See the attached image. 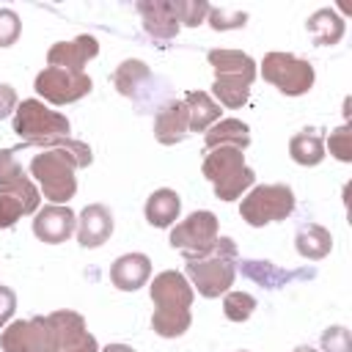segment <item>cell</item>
I'll return each instance as SVG.
<instances>
[{"mask_svg":"<svg viewBox=\"0 0 352 352\" xmlns=\"http://www.w3.org/2000/svg\"><path fill=\"white\" fill-rule=\"evenodd\" d=\"M99 55V41L88 33L77 36L74 41H58L50 47L47 52V63L55 69H66V72H82V66Z\"/></svg>","mask_w":352,"mask_h":352,"instance_id":"obj_13","label":"cell"},{"mask_svg":"<svg viewBox=\"0 0 352 352\" xmlns=\"http://www.w3.org/2000/svg\"><path fill=\"white\" fill-rule=\"evenodd\" d=\"M138 11L143 16V28L148 36L154 38H173L179 33V11H176V3L170 0H140L138 3Z\"/></svg>","mask_w":352,"mask_h":352,"instance_id":"obj_14","label":"cell"},{"mask_svg":"<svg viewBox=\"0 0 352 352\" xmlns=\"http://www.w3.org/2000/svg\"><path fill=\"white\" fill-rule=\"evenodd\" d=\"M3 352H55V333L47 316L16 319L0 336Z\"/></svg>","mask_w":352,"mask_h":352,"instance_id":"obj_9","label":"cell"},{"mask_svg":"<svg viewBox=\"0 0 352 352\" xmlns=\"http://www.w3.org/2000/svg\"><path fill=\"white\" fill-rule=\"evenodd\" d=\"M25 212L22 201L16 195H8V192H0V228H11Z\"/></svg>","mask_w":352,"mask_h":352,"instance_id":"obj_33","label":"cell"},{"mask_svg":"<svg viewBox=\"0 0 352 352\" xmlns=\"http://www.w3.org/2000/svg\"><path fill=\"white\" fill-rule=\"evenodd\" d=\"M148 77H151V72H148V66H146L143 60H124V63L116 69L113 82H116L118 94H124V96H138L140 82H146Z\"/></svg>","mask_w":352,"mask_h":352,"instance_id":"obj_26","label":"cell"},{"mask_svg":"<svg viewBox=\"0 0 352 352\" xmlns=\"http://www.w3.org/2000/svg\"><path fill=\"white\" fill-rule=\"evenodd\" d=\"M19 179H25V170H22V165L16 162V151H14V148H3V151H0V187L14 184V182H19Z\"/></svg>","mask_w":352,"mask_h":352,"instance_id":"obj_31","label":"cell"},{"mask_svg":"<svg viewBox=\"0 0 352 352\" xmlns=\"http://www.w3.org/2000/svg\"><path fill=\"white\" fill-rule=\"evenodd\" d=\"M209 3L206 0H179L176 3V11H179V25H201L206 16H209Z\"/></svg>","mask_w":352,"mask_h":352,"instance_id":"obj_28","label":"cell"},{"mask_svg":"<svg viewBox=\"0 0 352 352\" xmlns=\"http://www.w3.org/2000/svg\"><path fill=\"white\" fill-rule=\"evenodd\" d=\"M190 132V118H187V107L182 99H170L157 110L154 118V138L162 146H173L179 140H184Z\"/></svg>","mask_w":352,"mask_h":352,"instance_id":"obj_16","label":"cell"},{"mask_svg":"<svg viewBox=\"0 0 352 352\" xmlns=\"http://www.w3.org/2000/svg\"><path fill=\"white\" fill-rule=\"evenodd\" d=\"M33 88L50 104H69V102L82 99L91 91V77L85 72H66V69L47 66V69H41L36 74V85Z\"/></svg>","mask_w":352,"mask_h":352,"instance_id":"obj_10","label":"cell"},{"mask_svg":"<svg viewBox=\"0 0 352 352\" xmlns=\"http://www.w3.org/2000/svg\"><path fill=\"white\" fill-rule=\"evenodd\" d=\"M253 311H256V297L248 292H228L223 300V314L231 322H245V319H250Z\"/></svg>","mask_w":352,"mask_h":352,"instance_id":"obj_27","label":"cell"},{"mask_svg":"<svg viewBox=\"0 0 352 352\" xmlns=\"http://www.w3.org/2000/svg\"><path fill=\"white\" fill-rule=\"evenodd\" d=\"M69 118L58 110H50L38 99H22L14 110V132L22 138L19 148L52 140V138H69Z\"/></svg>","mask_w":352,"mask_h":352,"instance_id":"obj_5","label":"cell"},{"mask_svg":"<svg viewBox=\"0 0 352 352\" xmlns=\"http://www.w3.org/2000/svg\"><path fill=\"white\" fill-rule=\"evenodd\" d=\"M289 154L297 165H319L324 160V140L316 129H302L289 140Z\"/></svg>","mask_w":352,"mask_h":352,"instance_id":"obj_24","label":"cell"},{"mask_svg":"<svg viewBox=\"0 0 352 352\" xmlns=\"http://www.w3.org/2000/svg\"><path fill=\"white\" fill-rule=\"evenodd\" d=\"M294 245H297V253H300L302 258L316 261V258H324V256L330 253L333 236H330V231H327L324 226H319V223H305V226H300V231H297V236H294Z\"/></svg>","mask_w":352,"mask_h":352,"instance_id":"obj_23","label":"cell"},{"mask_svg":"<svg viewBox=\"0 0 352 352\" xmlns=\"http://www.w3.org/2000/svg\"><path fill=\"white\" fill-rule=\"evenodd\" d=\"M250 85L253 82L245 80V77H239V74H214L212 91H214V96H217L220 104H226V107H242L248 102V96H250Z\"/></svg>","mask_w":352,"mask_h":352,"instance_id":"obj_25","label":"cell"},{"mask_svg":"<svg viewBox=\"0 0 352 352\" xmlns=\"http://www.w3.org/2000/svg\"><path fill=\"white\" fill-rule=\"evenodd\" d=\"M16 311V294L11 286H0V327L14 316Z\"/></svg>","mask_w":352,"mask_h":352,"instance_id":"obj_35","label":"cell"},{"mask_svg":"<svg viewBox=\"0 0 352 352\" xmlns=\"http://www.w3.org/2000/svg\"><path fill=\"white\" fill-rule=\"evenodd\" d=\"M113 234V214L104 204H88L77 220V242L82 248H99Z\"/></svg>","mask_w":352,"mask_h":352,"instance_id":"obj_15","label":"cell"},{"mask_svg":"<svg viewBox=\"0 0 352 352\" xmlns=\"http://www.w3.org/2000/svg\"><path fill=\"white\" fill-rule=\"evenodd\" d=\"M261 77L286 96H302L314 85V66L292 52H270L261 60Z\"/></svg>","mask_w":352,"mask_h":352,"instance_id":"obj_7","label":"cell"},{"mask_svg":"<svg viewBox=\"0 0 352 352\" xmlns=\"http://www.w3.org/2000/svg\"><path fill=\"white\" fill-rule=\"evenodd\" d=\"M55 333V352H99L96 338L88 333L77 311H55L47 316Z\"/></svg>","mask_w":352,"mask_h":352,"instance_id":"obj_11","label":"cell"},{"mask_svg":"<svg viewBox=\"0 0 352 352\" xmlns=\"http://www.w3.org/2000/svg\"><path fill=\"white\" fill-rule=\"evenodd\" d=\"M206 58H209L214 74H239V77H245L250 82L258 74L256 60L248 52H239V50H209Z\"/></svg>","mask_w":352,"mask_h":352,"instance_id":"obj_20","label":"cell"},{"mask_svg":"<svg viewBox=\"0 0 352 352\" xmlns=\"http://www.w3.org/2000/svg\"><path fill=\"white\" fill-rule=\"evenodd\" d=\"M179 209H182V201L173 190L162 187V190H154L146 201V220L154 226V228H168L176 217H179Z\"/></svg>","mask_w":352,"mask_h":352,"instance_id":"obj_22","label":"cell"},{"mask_svg":"<svg viewBox=\"0 0 352 352\" xmlns=\"http://www.w3.org/2000/svg\"><path fill=\"white\" fill-rule=\"evenodd\" d=\"M102 352H135L132 346H126V344H107Z\"/></svg>","mask_w":352,"mask_h":352,"instance_id":"obj_37","label":"cell"},{"mask_svg":"<svg viewBox=\"0 0 352 352\" xmlns=\"http://www.w3.org/2000/svg\"><path fill=\"white\" fill-rule=\"evenodd\" d=\"M192 286L187 278L176 270H165L154 278L151 283V302H154V316L151 327L162 338H179L190 327V305H192Z\"/></svg>","mask_w":352,"mask_h":352,"instance_id":"obj_2","label":"cell"},{"mask_svg":"<svg viewBox=\"0 0 352 352\" xmlns=\"http://www.w3.org/2000/svg\"><path fill=\"white\" fill-rule=\"evenodd\" d=\"M148 275H151V258L146 253H124L110 267V280L121 292L140 289L148 280Z\"/></svg>","mask_w":352,"mask_h":352,"instance_id":"obj_17","label":"cell"},{"mask_svg":"<svg viewBox=\"0 0 352 352\" xmlns=\"http://www.w3.org/2000/svg\"><path fill=\"white\" fill-rule=\"evenodd\" d=\"M242 352H245V349H242Z\"/></svg>","mask_w":352,"mask_h":352,"instance_id":"obj_39","label":"cell"},{"mask_svg":"<svg viewBox=\"0 0 352 352\" xmlns=\"http://www.w3.org/2000/svg\"><path fill=\"white\" fill-rule=\"evenodd\" d=\"M204 176L212 182L214 187V195L220 201H234L239 198L248 187H253L256 182V173L253 168H248L245 162V154L234 146H217V148H209L206 160H204Z\"/></svg>","mask_w":352,"mask_h":352,"instance_id":"obj_4","label":"cell"},{"mask_svg":"<svg viewBox=\"0 0 352 352\" xmlns=\"http://www.w3.org/2000/svg\"><path fill=\"white\" fill-rule=\"evenodd\" d=\"M187 278L198 289L201 297H220L231 289L234 275H236V245L228 236H217L212 253L204 258H192L184 264Z\"/></svg>","mask_w":352,"mask_h":352,"instance_id":"obj_3","label":"cell"},{"mask_svg":"<svg viewBox=\"0 0 352 352\" xmlns=\"http://www.w3.org/2000/svg\"><path fill=\"white\" fill-rule=\"evenodd\" d=\"M294 212V192L286 184H258L253 187L239 206V214L248 226L261 228L275 220H286Z\"/></svg>","mask_w":352,"mask_h":352,"instance_id":"obj_6","label":"cell"},{"mask_svg":"<svg viewBox=\"0 0 352 352\" xmlns=\"http://www.w3.org/2000/svg\"><path fill=\"white\" fill-rule=\"evenodd\" d=\"M22 22L16 16V11L11 8H0V47H11L19 38Z\"/></svg>","mask_w":352,"mask_h":352,"instance_id":"obj_32","label":"cell"},{"mask_svg":"<svg viewBox=\"0 0 352 352\" xmlns=\"http://www.w3.org/2000/svg\"><path fill=\"white\" fill-rule=\"evenodd\" d=\"M294 352H316V349H311V346H297Z\"/></svg>","mask_w":352,"mask_h":352,"instance_id":"obj_38","label":"cell"},{"mask_svg":"<svg viewBox=\"0 0 352 352\" xmlns=\"http://www.w3.org/2000/svg\"><path fill=\"white\" fill-rule=\"evenodd\" d=\"M327 146H330V154H333L336 160L352 162V132H349V124H344V126H338L336 132H330Z\"/></svg>","mask_w":352,"mask_h":352,"instance_id":"obj_29","label":"cell"},{"mask_svg":"<svg viewBox=\"0 0 352 352\" xmlns=\"http://www.w3.org/2000/svg\"><path fill=\"white\" fill-rule=\"evenodd\" d=\"M214 242H217V217L206 209L192 212L187 220L176 223V228L170 231V245L182 250L187 261L204 258L206 253H212Z\"/></svg>","mask_w":352,"mask_h":352,"instance_id":"obj_8","label":"cell"},{"mask_svg":"<svg viewBox=\"0 0 352 352\" xmlns=\"http://www.w3.org/2000/svg\"><path fill=\"white\" fill-rule=\"evenodd\" d=\"M74 226H77V214L66 204H50V206L36 212L33 234L47 245H58V242H66L72 236Z\"/></svg>","mask_w":352,"mask_h":352,"instance_id":"obj_12","label":"cell"},{"mask_svg":"<svg viewBox=\"0 0 352 352\" xmlns=\"http://www.w3.org/2000/svg\"><path fill=\"white\" fill-rule=\"evenodd\" d=\"M11 110H16V91H14L11 85L0 82V121H3Z\"/></svg>","mask_w":352,"mask_h":352,"instance_id":"obj_36","label":"cell"},{"mask_svg":"<svg viewBox=\"0 0 352 352\" xmlns=\"http://www.w3.org/2000/svg\"><path fill=\"white\" fill-rule=\"evenodd\" d=\"M182 102L187 107V118H190L192 132H206L212 124L220 121V104L206 91H187Z\"/></svg>","mask_w":352,"mask_h":352,"instance_id":"obj_18","label":"cell"},{"mask_svg":"<svg viewBox=\"0 0 352 352\" xmlns=\"http://www.w3.org/2000/svg\"><path fill=\"white\" fill-rule=\"evenodd\" d=\"M41 154L30 160V176H36L41 192L52 204H66L77 192V176L74 168H88L94 154L85 143L72 140V138H52L44 143Z\"/></svg>","mask_w":352,"mask_h":352,"instance_id":"obj_1","label":"cell"},{"mask_svg":"<svg viewBox=\"0 0 352 352\" xmlns=\"http://www.w3.org/2000/svg\"><path fill=\"white\" fill-rule=\"evenodd\" d=\"M322 349L324 352H352L349 330L346 327H327L322 336Z\"/></svg>","mask_w":352,"mask_h":352,"instance_id":"obj_34","label":"cell"},{"mask_svg":"<svg viewBox=\"0 0 352 352\" xmlns=\"http://www.w3.org/2000/svg\"><path fill=\"white\" fill-rule=\"evenodd\" d=\"M248 22L245 11H228V8H209V25L214 30H234Z\"/></svg>","mask_w":352,"mask_h":352,"instance_id":"obj_30","label":"cell"},{"mask_svg":"<svg viewBox=\"0 0 352 352\" xmlns=\"http://www.w3.org/2000/svg\"><path fill=\"white\" fill-rule=\"evenodd\" d=\"M206 148H217V146H234L239 151H245L250 146V129L248 124H242L239 118H220L217 124H212L204 135Z\"/></svg>","mask_w":352,"mask_h":352,"instance_id":"obj_19","label":"cell"},{"mask_svg":"<svg viewBox=\"0 0 352 352\" xmlns=\"http://www.w3.org/2000/svg\"><path fill=\"white\" fill-rule=\"evenodd\" d=\"M305 28H308V36L314 38V44H319V47L338 44L344 36V19L333 8H319L316 14H311Z\"/></svg>","mask_w":352,"mask_h":352,"instance_id":"obj_21","label":"cell"}]
</instances>
